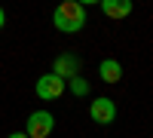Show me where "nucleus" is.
<instances>
[{
	"instance_id": "nucleus-1",
	"label": "nucleus",
	"mask_w": 153,
	"mask_h": 138,
	"mask_svg": "<svg viewBox=\"0 0 153 138\" xmlns=\"http://www.w3.org/2000/svg\"><path fill=\"white\" fill-rule=\"evenodd\" d=\"M86 6H80L76 0H61L52 12V25L61 31V34H76L86 28Z\"/></svg>"
},
{
	"instance_id": "nucleus-2",
	"label": "nucleus",
	"mask_w": 153,
	"mask_h": 138,
	"mask_svg": "<svg viewBox=\"0 0 153 138\" xmlns=\"http://www.w3.org/2000/svg\"><path fill=\"white\" fill-rule=\"evenodd\" d=\"M55 129V117L49 110H34L28 117V126H25V135L28 138H49Z\"/></svg>"
},
{
	"instance_id": "nucleus-3",
	"label": "nucleus",
	"mask_w": 153,
	"mask_h": 138,
	"mask_svg": "<svg viewBox=\"0 0 153 138\" xmlns=\"http://www.w3.org/2000/svg\"><path fill=\"white\" fill-rule=\"evenodd\" d=\"M68 92V83L65 77H58V74H43L40 80H37V95L43 98V101H55Z\"/></svg>"
},
{
	"instance_id": "nucleus-4",
	"label": "nucleus",
	"mask_w": 153,
	"mask_h": 138,
	"mask_svg": "<svg viewBox=\"0 0 153 138\" xmlns=\"http://www.w3.org/2000/svg\"><path fill=\"white\" fill-rule=\"evenodd\" d=\"M89 117H92L98 126H110L113 120H117V104L110 101V98H92V104H89Z\"/></svg>"
},
{
	"instance_id": "nucleus-5",
	"label": "nucleus",
	"mask_w": 153,
	"mask_h": 138,
	"mask_svg": "<svg viewBox=\"0 0 153 138\" xmlns=\"http://www.w3.org/2000/svg\"><path fill=\"white\" fill-rule=\"evenodd\" d=\"M98 6H101V12H104L107 19H126V16H132V9H135L132 0H98Z\"/></svg>"
},
{
	"instance_id": "nucleus-6",
	"label": "nucleus",
	"mask_w": 153,
	"mask_h": 138,
	"mask_svg": "<svg viewBox=\"0 0 153 138\" xmlns=\"http://www.w3.org/2000/svg\"><path fill=\"white\" fill-rule=\"evenodd\" d=\"M98 74H101V80H104V83H120V80H123V65H120L117 58H104V61L98 65Z\"/></svg>"
},
{
	"instance_id": "nucleus-7",
	"label": "nucleus",
	"mask_w": 153,
	"mask_h": 138,
	"mask_svg": "<svg viewBox=\"0 0 153 138\" xmlns=\"http://www.w3.org/2000/svg\"><path fill=\"white\" fill-rule=\"evenodd\" d=\"M55 71H58V77H76L80 61H76L74 55H58L55 58Z\"/></svg>"
},
{
	"instance_id": "nucleus-8",
	"label": "nucleus",
	"mask_w": 153,
	"mask_h": 138,
	"mask_svg": "<svg viewBox=\"0 0 153 138\" xmlns=\"http://www.w3.org/2000/svg\"><path fill=\"white\" fill-rule=\"evenodd\" d=\"M71 92L80 95V98H86V95H89V80H83L80 74H76V77H71Z\"/></svg>"
},
{
	"instance_id": "nucleus-9",
	"label": "nucleus",
	"mask_w": 153,
	"mask_h": 138,
	"mask_svg": "<svg viewBox=\"0 0 153 138\" xmlns=\"http://www.w3.org/2000/svg\"><path fill=\"white\" fill-rule=\"evenodd\" d=\"M80 6H92V3H98V0H76Z\"/></svg>"
},
{
	"instance_id": "nucleus-10",
	"label": "nucleus",
	"mask_w": 153,
	"mask_h": 138,
	"mask_svg": "<svg viewBox=\"0 0 153 138\" xmlns=\"http://www.w3.org/2000/svg\"><path fill=\"white\" fill-rule=\"evenodd\" d=\"M6 25V12H3V6H0V28Z\"/></svg>"
},
{
	"instance_id": "nucleus-11",
	"label": "nucleus",
	"mask_w": 153,
	"mask_h": 138,
	"mask_svg": "<svg viewBox=\"0 0 153 138\" xmlns=\"http://www.w3.org/2000/svg\"><path fill=\"white\" fill-rule=\"evenodd\" d=\"M6 138H28L25 132H12V135H6Z\"/></svg>"
},
{
	"instance_id": "nucleus-12",
	"label": "nucleus",
	"mask_w": 153,
	"mask_h": 138,
	"mask_svg": "<svg viewBox=\"0 0 153 138\" xmlns=\"http://www.w3.org/2000/svg\"><path fill=\"white\" fill-rule=\"evenodd\" d=\"M58 3H61V0H58Z\"/></svg>"
}]
</instances>
